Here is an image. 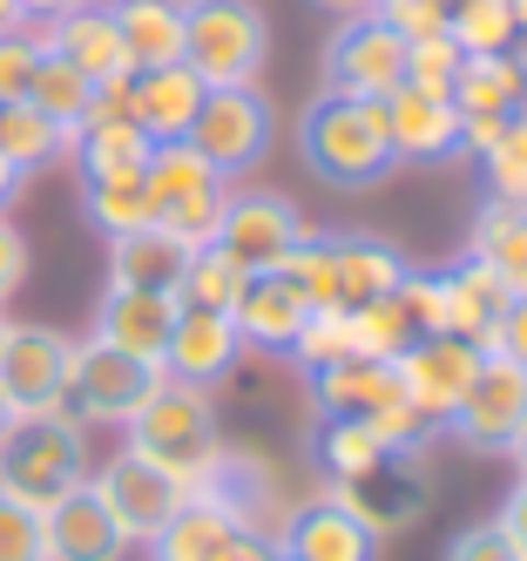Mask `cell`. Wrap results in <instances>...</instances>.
Masks as SVG:
<instances>
[{
    "label": "cell",
    "mask_w": 527,
    "mask_h": 561,
    "mask_svg": "<svg viewBox=\"0 0 527 561\" xmlns=\"http://www.w3.org/2000/svg\"><path fill=\"white\" fill-rule=\"evenodd\" d=\"M298 149H305L311 176L332 183V190H373L399 163V156H392V129H386V102H373V95H332V89L305 108Z\"/></svg>",
    "instance_id": "6da1fadb"
},
{
    "label": "cell",
    "mask_w": 527,
    "mask_h": 561,
    "mask_svg": "<svg viewBox=\"0 0 527 561\" xmlns=\"http://www.w3.org/2000/svg\"><path fill=\"white\" fill-rule=\"evenodd\" d=\"M129 454L156 460L162 473H176L183 488L196 494L203 480H210V467L224 460V433H217V413H210V392L162 373V386L142 399V413L129 420Z\"/></svg>",
    "instance_id": "7a4b0ae2"
},
{
    "label": "cell",
    "mask_w": 527,
    "mask_h": 561,
    "mask_svg": "<svg viewBox=\"0 0 527 561\" xmlns=\"http://www.w3.org/2000/svg\"><path fill=\"white\" fill-rule=\"evenodd\" d=\"M89 480V433L75 413H21L0 426V494L48 507Z\"/></svg>",
    "instance_id": "3957f363"
},
{
    "label": "cell",
    "mask_w": 527,
    "mask_h": 561,
    "mask_svg": "<svg viewBox=\"0 0 527 561\" xmlns=\"http://www.w3.org/2000/svg\"><path fill=\"white\" fill-rule=\"evenodd\" d=\"M271 61V21L257 0H183V68L203 89H243Z\"/></svg>",
    "instance_id": "277c9868"
},
{
    "label": "cell",
    "mask_w": 527,
    "mask_h": 561,
    "mask_svg": "<svg viewBox=\"0 0 527 561\" xmlns=\"http://www.w3.org/2000/svg\"><path fill=\"white\" fill-rule=\"evenodd\" d=\"M311 379H318L324 420H358V426H373L379 447H392V454H413V447H420L426 420L405 407L392 358H358V352H352V358H339V366H324V373H311Z\"/></svg>",
    "instance_id": "5b68a950"
},
{
    "label": "cell",
    "mask_w": 527,
    "mask_h": 561,
    "mask_svg": "<svg viewBox=\"0 0 527 561\" xmlns=\"http://www.w3.org/2000/svg\"><path fill=\"white\" fill-rule=\"evenodd\" d=\"M142 190H149V224L176 230L183 244H210L217 217H224V176L203 163L190 142H156L142 163Z\"/></svg>",
    "instance_id": "8992f818"
},
{
    "label": "cell",
    "mask_w": 527,
    "mask_h": 561,
    "mask_svg": "<svg viewBox=\"0 0 527 561\" xmlns=\"http://www.w3.org/2000/svg\"><path fill=\"white\" fill-rule=\"evenodd\" d=\"M156 386H162V366H149V358H129V352L89 339V345H75V358H68L61 413H75L81 426H129Z\"/></svg>",
    "instance_id": "52a82bcc"
},
{
    "label": "cell",
    "mask_w": 527,
    "mask_h": 561,
    "mask_svg": "<svg viewBox=\"0 0 527 561\" xmlns=\"http://www.w3.org/2000/svg\"><path fill=\"white\" fill-rule=\"evenodd\" d=\"M271 136H277V108L257 82H243V89H210L196 108V123H190V149L210 163L217 176H237V170H257L264 156H271Z\"/></svg>",
    "instance_id": "ba28073f"
},
{
    "label": "cell",
    "mask_w": 527,
    "mask_h": 561,
    "mask_svg": "<svg viewBox=\"0 0 527 561\" xmlns=\"http://www.w3.org/2000/svg\"><path fill=\"white\" fill-rule=\"evenodd\" d=\"M68 358H75V345L55 325H8L0 332V407H8V420L61 413Z\"/></svg>",
    "instance_id": "9c48e42d"
},
{
    "label": "cell",
    "mask_w": 527,
    "mask_h": 561,
    "mask_svg": "<svg viewBox=\"0 0 527 561\" xmlns=\"http://www.w3.org/2000/svg\"><path fill=\"white\" fill-rule=\"evenodd\" d=\"M480 358H486V345L454 339V332H426V339H413V345L392 358L405 407H413L426 426H446V420H454V407H460V392L473 386Z\"/></svg>",
    "instance_id": "30bf717a"
},
{
    "label": "cell",
    "mask_w": 527,
    "mask_h": 561,
    "mask_svg": "<svg viewBox=\"0 0 527 561\" xmlns=\"http://www.w3.org/2000/svg\"><path fill=\"white\" fill-rule=\"evenodd\" d=\"M520 420H527V373L514 366V358L486 352L480 373H473V386L460 392L454 420H446V433H454L460 447H473V454H507L514 433H520Z\"/></svg>",
    "instance_id": "8fae6325"
},
{
    "label": "cell",
    "mask_w": 527,
    "mask_h": 561,
    "mask_svg": "<svg viewBox=\"0 0 527 561\" xmlns=\"http://www.w3.org/2000/svg\"><path fill=\"white\" fill-rule=\"evenodd\" d=\"M89 488L102 494V507L115 514V528L129 535V541H156L162 528H170V514L190 501V488H183L176 473H162L156 460H142V454H129V447H122V454L89 480Z\"/></svg>",
    "instance_id": "7c38bea8"
},
{
    "label": "cell",
    "mask_w": 527,
    "mask_h": 561,
    "mask_svg": "<svg viewBox=\"0 0 527 561\" xmlns=\"http://www.w3.org/2000/svg\"><path fill=\"white\" fill-rule=\"evenodd\" d=\"M399 82H405V42L379 14H352L332 42H324V89H332V95L386 102Z\"/></svg>",
    "instance_id": "4fadbf2b"
},
{
    "label": "cell",
    "mask_w": 527,
    "mask_h": 561,
    "mask_svg": "<svg viewBox=\"0 0 527 561\" xmlns=\"http://www.w3.org/2000/svg\"><path fill=\"white\" fill-rule=\"evenodd\" d=\"M305 237H311V230L298 224V210L284 204V196L243 190V196H224V217H217V237H210V244L230 251L243 271H277L284 257L305 244Z\"/></svg>",
    "instance_id": "5bb4252c"
},
{
    "label": "cell",
    "mask_w": 527,
    "mask_h": 561,
    "mask_svg": "<svg viewBox=\"0 0 527 561\" xmlns=\"http://www.w3.org/2000/svg\"><path fill=\"white\" fill-rule=\"evenodd\" d=\"M379 541L386 535L345 494H318V501L291 507L284 528H277V554L284 561H379Z\"/></svg>",
    "instance_id": "9a60e30c"
},
{
    "label": "cell",
    "mask_w": 527,
    "mask_h": 561,
    "mask_svg": "<svg viewBox=\"0 0 527 561\" xmlns=\"http://www.w3.org/2000/svg\"><path fill=\"white\" fill-rule=\"evenodd\" d=\"M507 305H514V291L501 285L494 271H480L473 257H467L460 271H439V277H426V311H433V325H426V332H454V339H473V345H486Z\"/></svg>",
    "instance_id": "2e32d148"
},
{
    "label": "cell",
    "mask_w": 527,
    "mask_h": 561,
    "mask_svg": "<svg viewBox=\"0 0 527 561\" xmlns=\"http://www.w3.org/2000/svg\"><path fill=\"white\" fill-rule=\"evenodd\" d=\"M41 548H48V561H122L129 554V535L115 528L102 494L81 480V488H68L61 501L41 507Z\"/></svg>",
    "instance_id": "e0dca14e"
},
{
    "label": "cell",
    "mask_w": 527,
    "mask_h": 561,
    "mask_svg": "<svg viewBox=\"0 0 527 561\" xmlns=\"http://www.w3.org/2000/svg\"><path fill=\"white\" fill-rule=\"evenodd\" d=\"M176 298L170 291H122L108 285L102 305H95V339L129 352V358H149V366H162V352H170V332H176Z\"/></svg>",
    "instance_id": "ac0fdd59"
},
{
    "label": "cell",
    "mask_w": 527,
    "mask_h": 561,
    "mask_svg": "<svg viewBox=\"0 0 527 561\" xmlns=\"http://www.w3.org/2000/svg\"><path fill=\"white\" fill-rule=\"evenodd\" d=\"M41 48L61 55L68 68H81L95 89L102 82H122V75H136L129 68V48H122V34H115V14L95 8V0H89V8H75V14H55L48 34H41Z\"/></svg>",
    "instance_id": "d6986e66"
},
{
    "label": "cell",
    "mask_w": 527,
    "mask_h": 561,
    "mask_svg": "<svg viewBox=\"0 0 527 561\" xmlns=\"http://www.w3.org/2000/svg\"><path fill=\"white\" fill-rule=\"evenodd\" d=\"M352 318V352L358 358H399L413 339H426L433 311H426V277H399V285L373 305L345 311Z\"/></svg>",
    "instance_id": "ffe728a7"
},
{
    "label": "cell",
    "mask_w": 527,
    "mask_h": 561,
    "mask_svg": "<svg viewBox=\"0 0 527 561\" xmlns=\"http://www.w3.org/2000/svg\"><path fill=\"white\" fill-rule=\"evenodd\" d=\"M203 95H210V89H203V75L183 68V61L142 68L136 82H129V115L142 123L149 142H183L190 123H196V108H203Z\"/></svg>",
    "instance_id": "44dd1931"
},
{
    "label": "cell",
    "mask_w": 527,
    "mask_h": 561,
    "mask_svg": "<svg viewBox=\"0 0 527 561\" xmlns=\"http://www.w3.org/2000/svg\"><path fill=\"white\" fill-rule=\"evenodd\" d=\"M190 251L176 230H162V224H142L129 237H108V285L122 291H170L183 285V271H190Z\"/></svg>",
    "instance_id": "7402d4cb"
},
{
    "label": "cell",
    "mask_w": 527,
    "mask_h": 561,
    "mask_svg": "<svg viewBox=\"0 0 527 561\" xmlns=\"http://www.w3.org/2000/svg\"><path fill=\"white\" fill-rule=\"evenodd\" d=\"M237 325H230V311H176V332H170V352H162V373L183 379V386H210L237 366Z\"/></svg>",
    "instance_id": "603a6c76"
},
{
    "label": "cell",
    "mask_w": 527,
    "mask_h": 561,
    "mask_svg": "<svg viewBox=\"0 0 527 561\" xmlns=\"http://www.w3.org/2000/svg\"><path fill=\"white\" fill-rule=\"evenodd\" d=\"M311 318L305 291L291 285L284 271H251V285H243V298L230 305V325L243 345H271V352H291L298 325Z\"/></svg>",
    "instance_id": "cb8c5ba5"
},
{
    "label": "cell",
    "mask_w": 527,
    "mask_h": 561,
    "mask_svg": "<svg viewBox=\"0 0 527 561\" xmlns=\"http://www.w3.org/2000/svg\"><path fill=\"white\" fill-rule=\"evenodd\" d=\"M386 129H392V156H413V163H433V156L460 149V108L446 95L426 89H392L386 95Z\"/></svg>",
    "instance_id": "d4e9b609"
},
{
    "label": "cell",
    "mask_w": 527,
    "mask_h": 561,
    "mask_svg": "<svg viewBox=\"0 0 527 561\" xmlns=\"http://www.w3.org/2000/svg\"><path fill=\"white\" fill-rule=\"evenodd\" d=\"M115 34L129 48V68H170L183 61V0H115Z\"/></svg>",
    "instance_id": "484cf974"
},
{
    "label": "cell",
    "mask_w": 527,
    "mask_h": 561,
    "mask_svg": "<svg viewBox=\"0 0 527 561\" xmlns=\"http://www.w3.org/2000/svg\"><path fill=\"white\" fill-rule=\"evenodd\" d=\"M237 535H243V528H237V514H230L224 501L190 494V501L170 514V528H162L149 548H156V561H224V548H230Z\"/></svg>",
    "instance_id": "4316f807"
},
{
    "label": "cell",
    "mask_w": 527,
    "mask_h": 561,
    "mask_svg": "<svg viewBox=\"0 0 527 561\" xmlns=\"http://www.w3.org/2000/svg\"><path fill=\"white\" fill-rule=\"evenodd\" d=\"M473 264L494 271L514 298H527V204L486 196V210L473 217Z\"/></svg>",
    "instance_id": "83f0119b"
},
{
    "label": "cell",
    "mask_w": 527,
    "mask_h": 561,
    "mask_svg": "<svg viewBox=\"0 0 527 561\" xmlns=\"http://www.w3.org/2000/svg\"><path fill=\"white\" fill-rule=\"evenodd\" d=\"M75 149H81V176H89V183H136L156 142L142 136L136 115H115V123L75 129Z\"/></svg>",
    "instance_id": "f1b7e54d"
},
{
    "label": "cell",
    "mask_w": 527,
    "mask_h": 561,
    "mask_svg": "<svg viewBox=\"0 0 527 561\" xmlns=\"http://www.w3.org/2000/svg\"><path fill=\"white\" fill-rule=\"evenodd\" d=\"M520 102H527V82H520L514 55H467L460 61V82H454L460 115H514Z\"/></svg>",
    "instance_id": "f546056e"
},
{
    "label": "cell",
    "mask_w": 527,
    "mask_h": 561,
    "mask_svg": "<svg viewBox=\"0 0 527 561\" xmlns=\"http://www.w3.org/2000/svg\"><path fill=\"white\" fill-rule=\"evenodd\" d=\"M21 102H34L48 123H61L68 129V142H75V129L89 123V102H95V82L81 68H68L61 55H48L41 48V61H34V82H27V95Z\"/></svg>",
    "instance_id": "4dcf8cb0"
},
{
    "label": "cell",
    "mask_w": 527,
    "mask_h": 561,
    "mask_svg": "<svg viewBox=\"0 0 527 561\" xmlns=\"http://www.w3.org/2000/svg\"><path fill=\"white\" fill-rule=\"evenodd\" d=\"M386 460H392V447H379L373 426H358V420H324V433H318V467L332 473V488H358V480L379 473Z\"/></svg>",
    "instance_id": "1f68e13d"
},
{
    "label": "cell",
    "mask_w": 527,
    "mask_h": 561,
    "mask_svg": "<svg viewBox=\"0 0 527 561\" xmlns=\"http://www.w3.org/2000/svg\"><path fill=\"white\" fill-rule=\"evenodd\" d=\"M243 285H251V271H243L230 251L196 244V251H190V271H183V285H176V305H190V311H230V305L243 298Z\"/></svg>",
    "instance_id": "d6a6232c"
},
{
    "label": "cell",
    "mask_w": 527,
    "mask_h": 561,
    "mask_svg": "<svg viewBox=\"0 0 527 561\" xmlns=\"http://www.w3.org/2000/svg\"><path fill=\"white\" fill-rule=\"evenodd\" d=\"M61 149H68V129L48 123L34 102H8V108H0V156H8L21 176L41 170V163H55Z\"/></svg>",
    "instance_id": "836d02e7"
},
{
    "label": "cell",
    "mask_w": 527,
    "mask_h": 561,
    "mask_svg": "<svg viewBox=\"0 0 527 561\" xmlns=\"http://www.w3.org/2000/svg\"><path fill=\"white\" fill-rule=\"evenodd\" d=\"M446 34H454L460 55H507L514 48V0H454L446 14Z\"/></svg>",
    "instance_id": "e575fe53"
},
{
    "label": "cell",
    "mask_w": 527,
    "mask_h": 561,
    "mask_svg": "<svg viewBox=\"0 0 527 561\" xmlns=\"http://www.w3.org/2000/svg\"><path fill=\"white\" fill-rule=\"evenodd\" d=\"M460 48L454 34H420V42H405V89H426V95H446L454 102V82H460Z\"/></svg>",
    "instance_id": "d590c367"
},
{
    "label": "cell",
    "mask_w": 527,
    "mask_h": 561,
    "mask_svg": "<svg viewBox=\"0 0 527 561\" xmlns=\"http://www.w3.org/2000/svg\"><path fill=\"white\" fill-rule=\"evenodd\" d=\"M89 224H95L102 237L142 230V224H149V190H142V176H136V183H89Z\"/></svg>",
    "instance_id": "8d00e7d4"
},
{
    "label": "cell",
    "mask_w": 527,
    "mask_h": 561,
    "mask_svg": "<svg viewBox=\"0 0 527 561\" xmlns=\"http://www.w3.org/2000/svg\"><path fill=\"white\" fill-rule=\"evenodd\" d=\"M291 352L305 358L311 373L339 366V358H352V318L345 311H311L305 325H298V339H291Z\"/></svg>",
    "instance_id": "74e56055"
},
{
    "label": "cell",
    "mask_w": 527,
    "mask_h": 561,
    "mask_svg": "<svg viewBox=\"0 0 527 561\" xmlns=\"http://www.w3.org/2000/svg\"><path fill=\"white\" fill-rule=\"evenodd\" d=\"M0 561H48L41 548V507L0 494Z\"/></svg>",
    "instance_id": "f35d334b"
},
{
    "label": "cell",
    "mask_w": 527,
    "mask_h": 561,
    "mask_svg": "<svg viewBox=\"0 0 527 561\" xmlns=\"http://www.w3.org/2000/svg\"><path fill=\"white\" fill-rule=\"evenodd\" d=\"M373 14L399 34V42H420V34H446L454 0H373Z\"/></svg>",
    "instance_id": "ab89813d"
},
{
    "label": "cell",
    "mask_w": 527,
    "mask_h": 561,
    "mask_svg": "<svg viewBox=\"0 0 527 561\" xmlns=\"http://www.w3.org/2000/svg\"><path fill=\"white\" fill-rule=\"evenodd\" d=\"M34 61H41V34H21V27L0 34V102H21L27 95Z\"/></svg>",
    "instance_id": "60d3db41"
},
{
    "label": "cell",
    "mask_w": 527,
    "mask_h": 561,
    "mask_svg": "<svg viewBox=\"0 0 527 561\" xmlns=\"http://www.w3.org/2000/svg\"><path fill=\"white\" fill-rule=\"evenodd\" d=\"M446 561H520V548L501 535V520H480V528H467L454 548H446Z\"/></svg>",
    "instance_id": "b9f144b4"
},
{
    "label": "cell",
    "mask_w": 527,
    "mask_h": 561,
    "mask_svg": "<svg viewBox=\"0 0 527 561\" xmlns=\"http://www.w3.org/2000/svg\"><path fill=\"white\" fill-rule=\"evenodd\" d=\"M486 352L514 358V366L527 373V298H514V305L501 311V325H494V339H486Z\"/></svg>",
    "instance_id": "7bdbcfd3"
},
{
    "label": "cell",
    "mask_w": 527,
    "mask_h": 561,
    "mask_svg": "<svg viewBox=\"0 0 527 561\" xmlns=\"http://www.w3.org/2000/svg\"><path fill=\"white\" fill-rule=\"evenodd\" d=\"M21 277H27V237H21L8 217H0V298H14Z\"/></svg>",
    "instance_id": "ee69618b"
},
{
    "label": "cell",
    "mask_w": 527,
    "mask_h": 561,
    "mask_svg": "<svg viewBox=\"0 0 527 561\" xmlns=\"http://www.w3.org/2000/svg\"><path fill=\"white\" fill-rule=\"evenodd\" d=\"M494 520H501V535H507V541L520 548V561H527V480L501 501V514H494Z\"/></svg>",
    "instance_id": "f6af8a7d"
},
{
    "label": "cell",
    "mask_w": 527,
    "mask_h": 561,
    "mask_svg": "<svg viewBox=\"0 0 527 561\" xmlns=\"http://www.w3.org/2000/svg\"><path fill=\"white\" fill-rule=\"evenodd\" d=\"M75 8H89V0H21V14H41V21H55V14H75Z\"/></svg>",
    "instance_id": "bcb514c9"
},
{
    "label": "cell",
    "mask_w": 527,
    "mask_h": 561,
    "mask_svg": "<svg viewBox=\"0 0 527 561\" xmlns=\"http://www.w3.org/2000/svg\"><path fill=\"white\" fill-rule=\"evenodd\" d=\"M14 190H21V170L8 163V156H0V210H8V196H14Z\"/></svg>",
    "instance_id": "7dc6e473"
},
{
    "label": "cell",
    "mask_w": 527,
    "mask_h": 561,
    "mask_svg": "<svg viewBox=\"0 0 527 561\" xmlns=\"http://www.w3.org/2000/svg\"><path fill=\"white\" fill-rule=\"evenodd\" d=\"M507 454H514V473L527 480V420H520V433H514V447H507Z\"/></svg>",
    "instance_id": "c3c4849f"
},
{
    "label": "cell",
    "mask_w": 527,
    "mask_h": 561,
    "mask_svg": "<svg viewBox=\"0 0 527 561\" xmlns=\"http://www.w3.org/2000/svg\"><path fill=\"white\" fill-rule=\"evenodd\" d=\"M318 8H332V14H373V0H318Z\"/></svg>",
    "instance_id": "681fc988"
},
{
    "label": "cell",
    "mask_w": 527,
    "mask_h": 561,
    "mask_svg": "<svg viewBox=\"0 0 527 561\" xmlns=\"http://www.w3.org/2000/svg\"><path fill=\"white\" fill-rule=\"evenodd\" d=\"M8 27H21V0H0V34Z\"/></svg>",
    "instance_id": "f907efd6"
},
{
    "label": "cell",
    "mask_w": 527,
    "mask_h": 561,
    "mask_svg": "<svg viewBox=\"0 0 527 561\" xmlns=\"http://www.w3.org/2000/svg\"><path fill=\"white\" fill-rule=\"evenodd\" d=\"M514 27H520V34H527V0H514Z\"/></svg>",
    "instance_id": "816d5d0a"
},
{
    "label": "cell",
    "mask_w": 527,
    "mask_h": 561,
    "mask_svg": "<svg viewBox=\"0 0 527 561\" xmlns=\"http://www.w3.org/2000/svg\"><path fill=\"white\" fill-rule=\"evenodd\" d=\"M514 61H520V82H527V48H520V55H514Z\"/></svg>",
    "instance_id": "f5cc1de1"
},
{
    "label": "cell",
    "mask_w": 527,
    "mask_h": 561,
    "mask_svg": "<svg viewBox=\"0 0 527 561\" xmlns=\"http://www.w3.org/2000/svg\"><path fill=\"white\" fill-rule=\"evenodd\" d=\"M0 426H8V407H0Z\"/></svg>",
    "instance_id": "db71d44e"
},
{
    "label": "cell",
    "mask_w": 527,
    "mask_h": 561,
    "mask_svg": "<svg viewBox=\"0 0 527 561\" xmlns=\"http://www.w3.org/2000/svg\"><path fill=\"white\" fill-rule=\"evenodd\" d=\"M0 108H8V102H0Z\"/></svg>",
    "instance_id": "11a10c76"
},
{
    "label": "cell",
    "mask_w": 527,
    "mask_h": 561,
    "mask_svg": "<svg viewBox=\"0 0 527 561\" xmlns=\"http://www.w3.org/2000/svg\"><path fill=\"white\" fill-rule=\"evenodd\" d=\"M0 332H8V325H0Z\"/></svg>",
    "instance_id": "9f6ffc18"
}]
</instances>
